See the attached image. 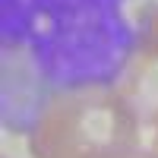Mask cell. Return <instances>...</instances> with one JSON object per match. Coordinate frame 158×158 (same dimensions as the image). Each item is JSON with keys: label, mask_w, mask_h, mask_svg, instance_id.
Listing matches in <instances>:
<instances>
[{"label": "cell", "mask_w": 158, "mask_h": 158, "mask_svg": "<svg viewBox=\"0 0 158 158\" xmlns=\"http://www.w3.org/2000/svg\"><path fill=\"white\" fill-rule=\"evenodd\" d=\"M142 139L136 114L117 92H70L54 98L32 133L35 158H92L114 142Z\"/></svg>", "instance_id": "obj_1"}, {"label": "cell", "mask_w": 158, "mask_h": 158, "mask_svg": "<svg viewBox=\"0 0 158 158\" xmlns=\"http://www.w3.org/2000/svg\"><path fill=\"white\" fill-rule=\"evenodd\" d=\"M114 92L136 114L142 130H158V44H136Z\"/></svg>", "instance_id": "obj_2"}, {"label": "cell", "mask_w": 158, "mask_h": 158, "mask_svg": "<svg viewBox=\"0 0 158 158\" xmlns=\"http://www.w3.org/2000/svg\"><path fill=\"white\" fill-rule=\"evenodd\" d=\"M92 158H158V152L146 149L142 139H133V142H114V146L101 149L98 155H92Z\"/></svg>", "instance_id": "obj_3"}, {"label": "cell", "mask_w": 158, "mask_h": 158, "mask_svg": "<svg viewBox=\"0 0 158 158\" xmlns=\"http://www.w3.org/2000/svg\"><path fill=\"white\" fill-rule=\"evenodd\" d=\"M136 44H158V3L152 10H146V16H142V22H139Z\"/></svg>", "instance_id": "obj_4"}, {"label": "cell", "mask_w": 158, "mask_h": 158, "mask_svg": "<svg viewBox=\"0 0 158 158\" xmlns=\"http://www.w3.org/2000/svg\"><path fill=\"white\" fill-rule=\"evenodd\" d=\"M152 133H155V146H152V149H155V152H158V130H152Z\"/></svg>", "instance_id": "obj_5"}]
</instances>
